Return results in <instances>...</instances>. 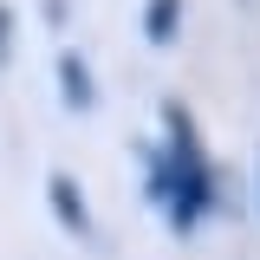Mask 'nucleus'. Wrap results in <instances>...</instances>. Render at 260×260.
I'll use <instances>...</instances> for the list:
<instances>
[{"mask_svg": "<svg viewBox=\"0 0 260 260\" xmlns=\"http://www.w3.org/2000/svg\"><path fill=\"white\" fill-rule=\"evenodd\" d=\"M162 156H150V202H156L162 215H169V228L176 234H189L215 202H221V176H215V162H208V150H202V137H195V117L189 104H162Z\"/></svg>", "mask_w": 260, "mask_h": 260, "instance_id": "nucleus-1", "label": "nucleus"}, {"mask_svg": "<svg viewBox=\"0 0 260 260\" xmlns=\"http://www.w3.org/2000/svg\"><path fill=\"white\" fill-rule=\"evenodd\" d=\"M46 202H52V215H59L65 234H78V241L91 234V208H85V195H78V182H72L65 169H52V176H46Z\"/></svg>", "mask_w": 260, "mask_h": 260, "instance_id": "nucleus-2", "label": "nucleus"}, {"mask_svg": "<svg viewBox=\"0 0 260 260\" xmlns=\"http://www.w3.org/2000/svg\"><path fill=\"white\" fill-rule=\"evenodd\" d=\"M59 78H65V104H72V111H91V72H85V59H78V52H59Z\"/></svg>", "mask_w": 260, "mask_h": 260, "instance_id": "nucleus-3", "label": "nucleus"}, {"mask_svg": "<svg viewBox=\"0 0 260 260\" xmlns=\"http://www.w3.org/2000/svg\"><path fill=\"white\" fill-rule=\"evenodd\" d=\"M176 20H182V0H150V7H143V32H150L156 46L176 39Z\"/></svg>", "mask_w": 260, "mask_h": 260, "instance_id": "nucleus-4", "label": "nucleus"}, {"mask_svg": "<svg viewBox=\"0 0 260 260\" xmlns=\"http://www.w3.org/2000/svg\"><path fill=\"white\" fill-rule=\"evenodd\" d=\"M7 46H13V7H0V59H7Z\"/></svg>", "mask_w": 260, "mask_h": 260, "instance_id": "nucleus-5", "label": "nucleus"}]
</instances>
